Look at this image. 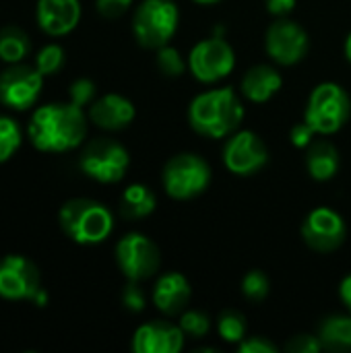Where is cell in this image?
I'll list each match as a JSON object with an SVG mask.
<instances>
[{"label":"cell","mask_w":351,"mask_h":353,"mask_svg":"<svg viewBox=\"0 0 351 353\" xmlns=\"http://www.w3.org/2000/svg\"><path fill=\"white\" fill-rule=\"evenodd\" d=\"M285 350L292 353H319L323 350L321 345V339L314 337V335H308V333H302V335H296L288 341Z\"/></svg>","instance_id":"obj_31"},{"label":"cell","mask_w":351,"mask_h":353,"mask_svg":"<svg viewBox=\"0 0 351 353\" xmlns=\"http://www.w3.org/2000/svg\"><path fill=\"white\" fill-rule=\"evenodd\" d=\"M155 209V194L145 184H132L122 192L120 199V213L128 219H141L153 213Z\"/></svg>","instance_id":"obj_22"},{"label":"cell","mask_w":351,"mask_h":353,"mask_svg":"<svg viewBox=\"0 0 351 353\" xmlns=\"http://www.w3.org/2000/svg\"><path fill=\"white\" fill-rule=\"evenodd\" d=\"M116 261L120 271L130 281H143L159 271L161 256L155 242L143 234H128L116 246Z\"/></svg>","instance_id":"obj_9"},{"label":"cell","mask_w":351,"mask_h":353,"mask_svg":"<svg viewBox=\"0 0 351 353\" xmlns=\"http://www.w3.org/2000/svg\"><path fill=\"white\" fill-rule=\"evenodd\" d=\"M345 56H348V60L351 62V33L348 35V41H345Z\"/></svg>","instance_id":"obj_38"},{"label":"cell","mask_w":351,"mask_h":353,"mask_svg":"<svg viewBox=\"0 0 351 353\" xmlns=\"http://www.w3.org/2000/svg\"><path fill=\"white\" fill-rule=\"evenodd\" d=\"M265 46H267L269 56L277 64L292 66L306 56L308 35L298 23L288 21V19H279L267 29Z\"/></svg>","instance_id":"obj_13"},{"label":"cell","mask_w":351,"mask_h":353,"mask_svg":"<svg viewBox=\"0 0 351 353\" xmlns=\"http://www.w3.org/2000/svg\"><path fill=\"white\" fill-rule=\"evenodd\" d=\"M234 64H236L234 48L221 35H213L209 39L199 41L188 56L190 72L194 74V79L203 83H215L228 77Z\"/></svg>","instance_id":"obj_8"},{"label":"cell","mask_w":351,"mask_h":353,"mask_svg":"<svg viewBox=\"0 0 351 353\" xmlns=\"http://www.w3.org/2000/svg\"><path fill=\"white\" fill-rule=\"evenodd\" d=\"M306 168L310 176L319 182L331 180L339 170V153L327 141H312L306 153Z\"/></svg>","instance_id":"obj_20"},{"label":"cell","mask_w":351,"mask_h":353,"mask_svg":"<svg viewBox=\"0 0 351 353\" xmlns=\"http://www.w3.org/2000/svg\"><path fill=\"white\" fill-rule=\"evenodd\" d=\"M314 132H317V130L304 120V122H300V124H296V126L292 128V143H294L296 147H308V145L312 143Z\"/></svg>","instance_id":"obj_35"},{"label":"cell","mask_w":351,"mask_h":353,"mask_svg":"<svg viewBox=\"0 0 351 353\" xmlns=\"http://www.w3.org/2000/svg\"><path fill=\"white\" fill-rule=\"evenodd\" d=\"M64 64V50L56 43H50L46 48L39 50V54L35 56V68L48 77V74H54L62 68Z\"/></svg>","instance_id":"obj_26"},{"label":"cell","mask_w":351,"mask_h":353,"mask_svg":"<svg viewBox=\"0 0 351 353\" xmlns=\"http://www.w3.org/2000/svg\"><path fill=\"white\" fill-rule=\"evenodd\" d=\"M242 294L252 302H263L269 294V277L259 269L248 271L242 281Z\"/></svg>","instance_id":"obj_27"},{"label":"cell","mask_w":351,"mask_h":353,"mask_svg":"<svg viewBox=\"0 0 351 353\" xmlns=\"http://www.w3.org/2000/svg\"><path fill=\"white\" fill-rule=\"evenodd\" d=\"M87 120L83 108L70 103H48L33 112L29 122V139L39 151L62 153L83 143Z\"/></svg>","instance_id":"obj_1"},{"label":"cell","mask_w":351,"mask_h":353,"mask_svg":"<svg viewBox=\"0 0 351 353\" xmlns=\"http://www.w3.org/2000/svg\"><path fill=\"white\" fill-rule=\"evenodd\" d=\"M41 292L37 267L19 254H8L0 261V296L4 300H35Z\"/></svg>","instance_id":"obj_10"},{"label":"cell","mask_w":351,"mask_h":353,"mask_svg":"<svg viewBox=\"0 0 351 353\" xmlns=\"http://www.w3.org/2000/svg\"><path fill=\"white\" fill-rule=\"evenodd\" d=\"M128 151L112 139H95L87 143L79 157L83 174L101 184L120 182L128 170Z\"/></svg>","instance_id":"obj_7"},{"label":"cell","mask_w":351,"mask_h":353,"mask_svg":"<svg viewBox=\"0 0 351 353\" xmlns=\"http://www.w3.org/2000/svg\"><path fill=\"white\" fill-rule=\"evenodd\" d=\"M178 27V6L172 0H143L132 19V29L143 48L168 46Z\"/></svg>","instance_id":"obj_4"},{"label":"cell","mask_w":351,"mask_h":353,"mask_svg":"<svg viewBox=\"0 0 351 353\" xmlns=\"http://www.w3.org/2000/svg\"><path fill=\"white\" fill-rule=\"evenodd\" d=\"M180 327L182 331L192 337V339H199V337H205L211 329V321L205 312H199V310H186L182 312V319H180Z\"/></svg>","instance_id":"obj_28"},{"label":"cell","mask_w":351,"mask_h":353,"mask_svg":"<svg viewBox=\"0 0 351 353\" xmlns=\"http://www.w3.org/2000/svg\"><path fill=\"white\" fill-rule=\"evenodd\" d=\"M60 228L77 244H99L112 234L114 219L101 203L72 199L60 209Z\"/></svg>","instance_id":"obj_3"},{"label":"cell","mask_w":351,"mask_h":353,"mask_svg":"<svg viewBox=\"0 0 351 353\" xmlns=\"http://www.w3.org/2000/svg\"><path fill=\"white\" fill-rule=\"evenodd\" d=\"M43 74L29 64H12L0 74V101L12 110L31 108L41 91Z\"/></svg>","instance_id":"obj_11"},{"label":"cell","mask_w":351,"mask_h":353,"mask_svg":"<svg viewBox=\"0 0 351 353\" xmlns=\"http://www.w3.org/2000/svg\"><path fill=\"white\" fill-rule=\"evenodd\" d=\"M194 2H199V4H213V2H219V0H194Z\"/></svg>","instance_id":"obj_39"},{"label":"cell","mask_w":351,"mask_h":353,"mask_svg":"<svg viewBox=\"0 0 351 353\" xmlns=\"http://www.w3.org/2000/svg\"><path fill=\"white\" fill-rule=\"evenodd\" d=\"M217 329L228 343H240L246 337V319L236 310H225L217 321Z\"/></svg>","instance_id":"obj_24"},{"label":"cell","mask_w":351,"mask_h":353,"mask_svg":"<svg viewBox=\"0 0 351 353\" xmlns=\"http://www.w3.org/2000/svg\"><path fill=\"white\" fill-rule=\"evenodd\" d=\"M281 83L283 81L277 68L267 64H257L248 68L246 74L242 77V93L246 99L254 103H265L281 89Z\"/></svg>","instance_id":"obj_19"},{"label":"cell","mask_w":351,"mask_h":353,"mask_svg":"<svg viewBox=\"0 0 351 353\" xmlns=\"http://www.w3.org/2000/svg\"><path fill=\"white\" fill-rule=\"evenodd\" d=\"M37 25L48 35L70 33L81 19L79 0H37Z\"/></svg>","instance_id":"obj_16"},{"label":"cell","mask_w":351,"mask_h":353,"mask_svg":"<svg viewBox=\"0 0 351 353\" xmlns=\"http://www.w3.org/2000/svg\"><path fill=\"white\" fill-rule=\"evenodd\" d=\"M345 234L348 230L341 215L327 207L314 209L302 223V238L317 252L337 250L343 244Z\"/></svg>","instance_id":"obj_14"},{"label":"cell","mask_w":351,"mask_h":353,"mask_svg":"<svg viewBox=\"0 0 351 353\" xmlns=\"http://www.w3.org/2000/svg\"><path fill=\"white\" fill-rule=\"evenodd\" d=\"M209 182L211 168L197 153H178L163 168V188L178 201L199 196L207 190Z\"/></svg>","instance_id":"obj_6"},{"label":"cell","mask_w":351,"mask_h":353,"mask_svg":"<svg viewBox=\"0 0 351 353\" xmlns=\"http://www.w3.org/2000/svg\"><path fill=\"white\" fill-rule=\"evenodd\" d=\"M21 147V128L12 118L0 116V163L10 159Z\"/></svg>","instance_id":"obj_25"},{"label":"cell","mask_w":351,"mask_h":353,"mask_svg":"<svg viewBox=\"0 0 351 353\" xmlns=\"http://www.w3.org/2000/svg\"><path fill=\"white\" fill-rule=\"evenodd\" d=\"M339 296H341V302L345 304V308L351 312V275H348V277L341 281Z\"/></svg>","instance_id":"obj_37"},{"label":"cell","mask_w":351,"mask_h":353,"mask_svg":"<svg viewBox=\"0 0 351 353\" xmlns=\"http://www.w3.org/2000/svg\"><path fill=\"white\" fill-rule=\"evenodd\" d=\"M319 339L327 352H350L351 350V316H329L323 321Z\"/></svg>","instance_id":"obj_21"},{"label":"cell","mask_w":351,"mask_h":353,"mask_svg":"<svg viewBox=\"0 0 351 353\" xmlns=\"http://www.w3.org/2000/svg\"><path fill=\"white\" fill-rule=\"evenodd\" d=\"M351 99L345 89L337 83H321L310 93L304 120L319 134L337 132L350 118Z\"/></svg>","instance_id":"obj_5"},{"label":"cell","mask_w":351,"mask_h":353,"mask_svg":"<svg viewBox=\"0 0 351 353\" xmlns=\"http://www.w3.org/2000/svg\"><path fill=\"white\" fill-rule=\"evenodd\" d=\"M29 52V37L23 29L14 25H6L0 29V58L4 62L17 64Z\"/></svg>","instance_id":"obj_23"},{"label":"cell","mask_w":351,"mask_h":353,"mask_svg":"<svg viewBox=\"0 0 351 353\" xmlns=\"http://www.w3.org/2000/svg\"><path fill=\"white\" fill-rule=\"evenodd\" d=\"M240 353H277V345L265 337H244L238 343Z\"/></svg>","instance_id":"obj_33"},{"label":"cell","mask_w":351,"mask_h":353,"mask_svg":"<svg viewBox=\"0 0 351 353\" xmlns=\"http://www.w3.org/2000/svg\"><path fill=\"white\" fill-rule=\"evenodd\" d=\"M296 6V0H267V10L275 17H283L292 12Z\"/></svg>","instance_id":"obj_36"},{"label":"cell","mask_w":351,"mask_h":353,"mask_svg":"<svg viewBox=\"0 0 351 353\" xmlns=\"http://www.w3.org/2000/svg\"><path fill=\"white\" fill-rule=\"evenodd\" d=\"M130 4H132V0H97V10L108 19H116V17L124 14Z\"/></svg>","instance_id":"obj_34"},{"label":"cell","mask_w":351,"mask_h":353,"mask_svg":"<svg viewBox=\"0 0 351 353\" xmlns=\"http://www.w3.org/2000/svg\"><path fill=\"white\" fill-rule=\"evenodd\" d=\"M269 151L263 139L250 130H240L230 137L223 149V163L232 174L250 176L265 168Z\"/></svg>","instance_id":"obj_12"},{"label":"cell","mask_w":351,"mask_h":353,"mask_svg":"<svg viewBox=\"0 0 351 353\" xmlns=\"http://www.w3.org/2000/svg\"><path fill=\"white\" fill-rule=\"evenodd\" d=\"M184 345V331L180 325L168 321H153L137 329L132 350L137 353H178Z\"/></svg>","instance_id":"obj_15"},{"label":"cell","mask_w":351,"mask_h":353,"mask_svg":"<svg viewBox=\"0 0 351 353\" xmlns=\"http://www.w3.org/2000/svg\"><path fill=\"white\" fill-rule=\"evenodd\" d=\"M190 300V283L180 273H166L153 290V302L163 314H180Z\"/></svg>","instance_id":"obj_18"},{"label":"cell","mask_w":351,"mask_h":353,"mask_svg":"<svg viewBox=\"0 0 351 353\" xmlns=\"http://www.w3.org/2000/svg\"><path fill=\"white\" fill-rule=\"evenodd\" d=\"M244 118V108L232 89H213L197 95L188 108L190 126L209 139L234 134Z\"/></svg>","instance_id":"obj_2"},{"label":"cell","mask_w":351,"mask_h":353,"mask_svg":"<svg viewBox=\"0 0 351 353\" xmlns=\"http://www.w3.org/2000/svg\"><path fill=\"white\" fill-rule=\"evenodd\" d=\"M157 66L163 74L168 77H180L184 72V60L176 48L163 46L157 52Z\"/></svg>","instance_id":"obj_29"},{"label":"cell","mask_w":351,"mask_h":353,"mask_svg":"<svg viewBox=\"0 0 351 353\" xmlns=\"http://www.w3.org/2000/svg\"><path fill=\"white\" fill-rule=\"evenodd\" d=\"M139 281H130L126 288H124V292H122V302H124V306L128 308V310H132V312H141L143 308H145V294H143V290L137 285Z\"/></svg>","instance_id":"obj_32"},{"label":"cell","mask_w":351,"mask_h":353,"mask_svg":"<svg viewBox=\"0 0 351 353\" xmlns=\"http://www.w3.org/2000/svg\"><path fill=\"white\" fill-rule=\"evenodd\" d=\"M70 101L79 108L91 103V99L95 97V83L89 81V79H77L72 85H70Z\"/></svg>","instance_id":"obj_30"},{"label":"cell","mask_w":351,"mask_h":353,"mask_svg":"<svg viewBox=\"0 0 351 353\" xmlns=\"http://www.w3.org/2000/svg\"><path fill=\"white\" fill-rule=\"evenodd\" d=\"M89 118L95 122V126L106 128V130H120L126 128L132 118H134V105L130 99L118 95V93H108L101 99L93 101L89 110Z\"/></svg>","instance_id":"obj_17"}]
</instances>
